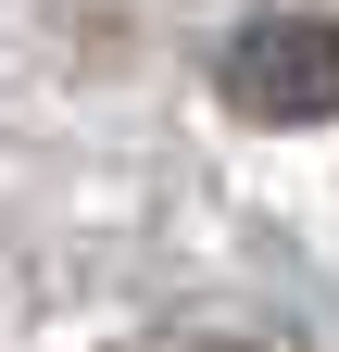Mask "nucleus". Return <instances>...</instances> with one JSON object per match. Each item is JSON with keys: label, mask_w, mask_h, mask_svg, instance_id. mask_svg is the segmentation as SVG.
<instances>
[{"label": "nucleus", "mask_w": 339, "mask_h": 352, "mask_svg": "<svg viewBox=\"0 0 339 352\" xmlns=\"http://www.w3.org/2000/svg\"><path fill=\"white\" fill-rule=\"evenodd\" d=\"M214 88L239 126H327L339 113V25L327 13H251L214 51Z\"/></svg>", "instance_id": "f257e3e1"}]
</instances>
